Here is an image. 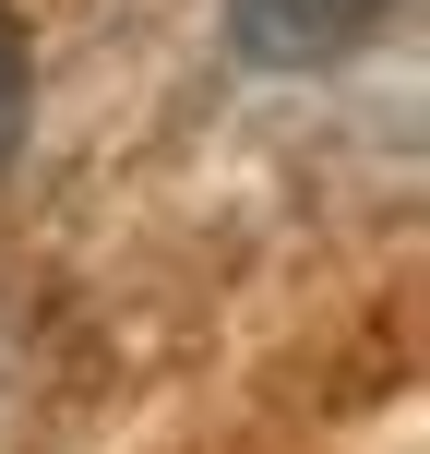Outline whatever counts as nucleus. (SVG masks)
<instances>
[{"mask_svg":"<svg viewBox=\"0 0 430 454\" xmlns=\"http://www.w3.org/2000/svg\"><path fill=\"white\" fill-rule=\"evenodd\" d=\"M407 0H227V48L251 72H335L359 60Z\"/></svg>","mask_w":430,"mask_h":454,"instance_id":"1","label":"nucleus"},{"mask_svg":"<svg viewBox=\"0 0 430 454\" xmlns=\"http://www.w3.org/2000/svg\"><path fill=\"white\" fill-rule=\"evenodd\" d=\"M24 120H36V48H24V24L0 12V168L24 156Z\"/></svg>","mask_w":430,"mask_h":454,"instance_id":"2","label":"nucleus"}]
</instances>
